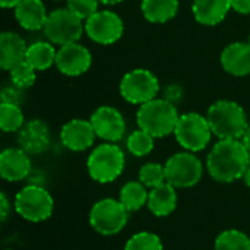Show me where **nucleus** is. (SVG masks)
<instances>
[{
    "label": "nucleus",
    "mask_w": 250,
    "mask_h": 250,
    "mask_svg": "<svg viewBox=\"0 0 250 250\" xmlns=\"http://www.w3.org/2000/svg\"><path fill=\"white\" fill-rule=\"evenodd\" d=\"M125 250H164L161 239L149 231H141L133 234L127 243L125 245Z\"/></svg>",
    "instance_id": "c756f323"
},
{
    "label": "nucleus",
    "mask_w": 250,
    "mask_h": 250,
    "mask_svg": "<svg viewBox=\"0 0 250 250\" xmlns=\"http://www.w3.org/2000/svg\"><path fill=\"white\" fill-rule=\"evenodd\" d=\"M127 221L129 211L117 199H101L89 211L91 227L103 236H114L120 233L126 227Z\"/></svg>",
    "instance_id": "6e6552de"
},
{
    "label": "nucleus",
    "mask_w": 250,
    "mask_h": 250,
    "mask_svg": "<svg viewBox=\"0 0 250 250\" xmlns=\"http://www.w3.org/2000/svg\"><path fill=\"white\" fill-rule=\"evenodd\" d=\"M92 64L91 51L79 44L72 42L62 45L56 54V67L66 76H81L89 70Z\"/></svg>",
    "instance_id": "ddd939ff"
},
{
    "label": "nucleus",
    "mask_w": 250,
    "mask_h": 250,
    "mask_svg": "<svg viewBox=\"0 0 250 250\" xmlns=\"http://www.w3.org/2000/svg\"><path fill=\"white\" fill-rule=\"evenodd\" d=\"M21 148H6L0 154V176L6 182H21L31 171V160Z\"/></svg>",
    "instance_id": "dca6fc26"
},
{
    "label": "nucleus",
    "mask_w": 250,
    "mask_h": 250,
    "mask_svg": "<svg viewBox=\"0 0 250 250\" xmlns=\"http://www.w3.org/2000/svg\"><path fill=\"white\" fill-rule=\"evenodd\" d=\"M183 97V89L180 85L177 83H171V85H167L166 89H164V100H167L168 103L171 104H177Z\"/></svg>",
    "instance_id": "473e14b6"
},
{
    "label": "nucleus",
    "mask_w": 250,
    "mask_h": 250,
    "mask_svg": "<svg viewBox=\"0 0 250 250\" xmlns=\"http://www.w3.org/2000/svg\"><path fill=\"white\" fill-rule=\"evenodd\" d=\"M125 31L122 18L108 9L95 12L85 21V32L91 41L101 45H110L117 42Z\"/></svg>",
    "instance_id": "9b49d317"
},
{
    "label": "nucleus",
    "mask_w": 250,
    "mask_h": 250,
    "mask_svg": "<svg viewBox=\"0 0 250 250\" xmlns=\"http://www.w3.org/2000/svg\"><path fill=\"white\" fill-rule=\"evenodd\" d=\"M250 166V152L240 139H220L207 158L209 176L218 183L243 179Z\"/></svg>",
    "instance_id": "f257e3e1"
},
{
    "label": "nucleus",
    "mask_w": 250,
    "mask_h": 250,
    "mask_svg": "<svg viewBox=\"0 0 250 250\" xmlns=\"http://www.w3.org/2000/svg\"><path fill=\"white\" fill-rule=\"evenodd\" d=\"M37 70L26 62H21L18 63L16 66H13L10 70H9V75H10V82L15 83L16 86L22 88V89H26V88H31L35 81H37Z\"/></svg>",
    "instance_id": "cd10ccee"
},
{
    "label": "nucleus",
    "mask_w": 250,
    "mask_h": 250,
    "mask_svg": "<svg viewBox=\"0 0 250 250\" xmlns=\"http://www.w3.org/2000/svg\"><path fill=\"white\" fill-rule=\"evenodd\" d=\"M66 3L67 7L83 21H86L95 12H98V4H100L98 0H66Z\"/></svg>",
    "instance_id": "7c9ffc66"
},
{
    "label": "nucleus",
    "mask_w": 250,
    "mask_h": 250,
    "mask_svg": "<svg viewBox=\"0 0 250 250\" xmlns=\"http://www.w3.org/2000/svg\"><path fill=\"white\" fill-rule=\"evenodd\" d=\"M231 9V0H193L192 13L198 23L215 26L221 23Z\"/></svg>",
    "instance_id": "6ab92c4d"
},
{
    "label": "nucleus",
    "mask_w": 250,
    "mask_h": 250,
    "mask_svg": "<svg viewBox=\"0 0 250 250\" xmlns=\"http://www.w3.org/2000/svg\"><path fill=\"white\" fill-rule=\"evenodd\" d=\"M0 98L1 103H7V104H15V105H21L25 100V94L23 89L16 86L15 83H7L1 88L0 92Z\"/></svg>",
    "instance_id": "2f4dec72"
},
{
    "label": "nucleus",
    "mask_w": 250,
    "mask_h": 250,
    "mask_svg": "<svg viewBox=\"0 0 250 250\" xmlns=\"http://www.w3.org/2000/svg\"><path fill=\"white\" fill-rule=\"evenodd\" d=\"M139 182L146 188H157L166 183V168L158 163H146L139 170Z\"/></svg>",
    "instance_id": "c85d7f7f"
},
{
    "label": "nucleus",
    "mask_w": 250,
    "mask_h": 250,
    "mask_svg": "<svg viewBox=\"0 0 250 250\" xmlns=\"http://www.w3.org/2000/svg\"><path fill=\"white\" fill-rule=\"evenodd\" d=\"M243 180H245L246 186H248V188H250V166H249V168L246 170L245 176H243Z\"/></svg>",
    "instance_id": "58836bf2"
},
{
    "label": "nucleus",
    "mask_w": 250,
    "mask_h": 250,
    "mask_svg": "<svg viewBox=\"0 0 250 250\" xmlns=\"http://www.w3.org/2000/svg\"><path fill=\"white\" fill-rule=\"evenodd\" d=\"M212 135L218 139H242L248 125V116L243 107L230 100L215 101L207 113Z\"/></svg>",
    "instance_id": "f03ea898"
},
{
    "label": "nucleus",
    "mask_w": 250,
    "mask_h": 250,
    "mask_svg": "<svg viewBox=\"0 0 250 250\" xmlns=\"http://www.w3.org/2000/svg\"><path fill=\"white\" fill-rule=\"evenodd\" d=\"M97 133L92 127L91 120L73 119L63 125L60 132L62 144L75 152H82L94 145Z\"/></svg>",
    "instance_id": "4468645a"
},
{
    "label": "nucleus",
    "mask_w": 250,
    "mask_h": 250,
    "mask_svg": "<svg viewBox=\"0 0 250 250\" xmlns=\"http://www.w3.org/2000/svg\"><path fill=\"white\" fill-rule=\"evenodd\" d=\"M15 18L23 29L38 31L44 28L48 13L42 0H22L15 7Z\"/></svg>",
    "instance_id": "aec40b11"
},
{
    "label": "nucleus",
    "mask_w": 250,
    "mask_h": 250,
    "mask_svg": "<svg viewBox=\"0 0 250 250\" xmlns=\"http://www.w3.org/2000/svg\"><path fill=\"white\" fill-rule=\"evenodd\" d=\"M22 0H0V4L3 9H15Z\"/></svg>",
    "instance_id": "c9c22d12"
},
{
    "label": "nucleus",
    "mask_w": 250,
    "mask_h": 250,
    "mask_svg": "<svg viewBox=\"0 0 250 250\" xmlns=\"http://www.w3.org/2000/svg\"><path fill=\"white\" fill-rule=\"evenodd\" d=\"M86 168L94 182L111 183L125 168V152L120 146L111 142H105L94 148L86 161Z\"/></svg>",
    "instance_id": "20e7f679"
},
{
    "label": "nucleus",
    "mask_w": 250,
    "mask_h": 250,
    "mask_svg": "<svg viewBox=\"0 0 250 250\" xmlns=\"http://www.w3.org/2000/svg\"><path fill=\"white\" fill-rule=\"evenodd\" d=\"M249 44H250V35H249Z\"/></svg>",
    "instance_id": "ea45409f"
},
{
    "label": "nucleus",
    "mask_w": 250,
    "mask_h": 250,
    "mask_svg": "<svg viewBox=\"0 0 250 250\" xmlns=\"http://www.w3.org/2000/svg\"><path fill=\"white\" fill-rule=\"evenodd\" d=\"M141 10L151 23H166L179 12V0H142Z\"/></svg>",
    "instance_id": "4be33fe9"
},
{
    "label": "nucleus",
    "mask_w": 250,
    "mask_h": 250,
    "mask_svg": "<svg viewBox=\"0 0 250 250\" xmlns=\"http://www.w3.org/2000/svg\"><path fill=\"white\" fill-rule=\"evenodd\" d=\"M154 136H151L148 132L138 129L132 132L126 141L127 149L135 157H145L152 152L154 149Z\"/></svg>",
    "instance_id": "bb28decb"
},
{
    "label": "nucleus",
    "mask_w": 250,
    "mask_h": 250,
    "mask_svg": "<svg viewBox=\"0 0 250 250\" xmlns=\"http://www.w3.org/2000/svg\"><path fill=\"white\" fill-rule=\"evenodd\" d=\"M69 7H60L48 13L47 22L42 28L44 35L51 44L66 45L78 42L85 32V23Z\"/></svg>",
    "instance_id": "39448f33"
},
{
    "label": "nucleus",
    "mask_w": 250,
    "mask_h": 250,
    "mask_svg": "<svg viewBox=\"0 0 250 250\" xmlns=\"http://www.w3.org/2000/svg\"><path fill=\"white\" fill-rule=\"evenodd\" d=\"M101 4H107V6H111V4H117V3H120V1H123V0H98Z\"/></svg>",
    "instance_id": "4c0bfd02"
},
{
    "label": "nucleus",
    "mask_w": 250,
    "mask_h": 250,
    "mask_svg": "<svg viewBox=\"0 0 250 250\" xmlns=\"http://www.w3.org/2000/svg\"><path fill=\"white\" fill-rule=\"evenodd\" d=\"M28 45L23 37L13 31H4L0 35V67L10 70L26 57Z\"/></svg>",
    "instance_id": "a211bd4d"
},
{
    "label": "nucleus",
    "mask_w": 250,
    "mask_h": 250,
    "mask_svg": "<svg viewBox=\"0 0 250 250\" xmlns=\"http://www.w3.org/2000/svg\"><path fill=\"white\" fill-rule=\"evenodd\" d=\"M148 209L155 217H167L177 207V193L176 188L170 183H163L151 189L148 196Z\"/></svg>",
    "instance_id": "412c9836"
},
{
    "label": "nucleus",
    "mask_w": 250,
    "mask_h": 250,
    "mask_svg": "<svg viewBox=\"0 0 250 250\" xmlns=\"http://www.w3.org/2000/svg\"><path fill=\"white\" fill-rule=\"evenodd\" d=\"M18 145L26 154H42L50 146L48 126L38 119L25 122V125L18 132Z\"/></svg>",
    "instance_id": "2eb2a0df"
},
{
    "label": "nucleus",
    "mask_w": 250,
    "mask_h": 250,
    "mask_svg": "<svg viewBox=\"0 0 250 250\" xmlns=\"http://www.w3.org/2000/svg\"><path fill=\"white\" fill-rule=\"evenodd\" d=\"M54 1H59V0H54Z\"/></svg>",
    "instance_id": "a19ab883"
},
{
    "label": "nucleus",
    "mask_w": 250,
    "mask_h": 250,
    "mask_svg": "<svg viewBox=\"0 0 250 250\" xmlns=\"http://www.w3.org/2000/svg\"><path fill=\"white\" fill-rule=\"evenodd\" d=\"M242 142H243V145L246 146V149L250 152V126L246 129V132H245V135L242 136V139H240Z\"/></svg>",
    "instance_id": "e433bc0d"
},
{
    "label": "nucleus",
    "mask_w": 250,
    "mask_h": 250,
    "mask_svg": "<svg viewBox=\"0 0 250 250\" xmlns=\"http://www.w3.org/2000/svg\"><path fill=\"white\" fill-rule=\"evenodd\" d=\"M9 211H10L9 199L6 196V193H1L0 195V215H1V221H6V218L9 215Z\"/></svg>",
    "instance_id": "f704fd0d"
},
{
    "label": "nucleus",
    "mask_w": 250,
    "mask_h": 250,
    "mask_svg": "<svg viewBox=\"0 0 250 250\" xmlns=\"http://www.w3.org/2000/svg\"><path fill=\"white\" fill-rule=\"evenodd\" d=\"M23 125L25 119L21 105L7 103L0 104V127L3 132H19Z\"/></svg>",
    "instance_id": "a878e982"
},
{
    "label": "nucleus",
    "mask_w": 250,
    "mask_h": 250,
    "mask_svg": "<svg viewBox=\"0 0 250 250\" xmlns=\"http://www.w3.org/2000/svg\"><path fill=\"white\" fill-rule=\"evenodd\" d=\"M231 9L240 15H250V0H231Z\"/></svg>",
    "instance_id": "72a5a7b5"
},
{
    "label": "nucleus",
    "mask_w": 250,
    "mask_h": 250,
    "mask_svg": "<svg viewBox=\"0 0 250 250\" xmlns=\"http://www.w3.org/2000/svg\"><path fill=\"white\" fill-rule=\"evenodd\" d=\"M166 180L174 188L186 189L199 183L204 167L201 160L189 151L171 155L164 164Z\"/></svg>",
    "instance_id": "9d476101"
},
{
    "label": "nucleus",
    "mask_w": 250,
    "mask_h": 250,
    "mask_svg": "<svg viewBox=\"0 0 250 250\" xmlns=\"http://www.w3.org/2000/svg\"><path fill=\"white\" fill-rule=\"evenodd\" d=\"M56 54L57 50L50 41H37L28 45L25 60L35 70H47L53 64H56Z\"/></svg>",
    "instance_id": "5701e85b"
},
{
    "label": "nucleus",
    "mask_w": 250,
    "mask_h": 250,
    "mask_svg": "<svg viewBox=\"0 0 250 250\" xmlns=\"http://www.w3.org/2000/svg\"><path fill=\"white\" fill-rule=\"evenodd\" d=\"M120 95L125 101L135 105H142L160 92L158 78L148 69H133L127 72L120 81Z\"/></svg>",
    "instance_id": "1a4fd4ad"
},
{
    "label": "nucleus",
    "mask_w": 250,
    "mask_h": 250,
    "mask_svg": "<svg viewBox=\"0 0 250 250\" xmlns=\"http://www.w3.org/2000/svg\"><path fill=\"white\" fill-rule=\"evenodd\" d=\"M6 250H12V249H6Z\"/></svg>",
    "instance_id": "79ce46f5"
},
{
    "label": "nucleus",
    "mask_w": 250,
    "mask_h": 250,
    "mask_svg": "<svg viewBox=\"0 0 250 250\" xmlns=\"http://www.w3.org/2000/svg\"><path fill=\"white\" fill-rule=\"evenodd\" d=\"M223 69L237 78L250 75V44L236 41L229 44L220 57Z\"/></svg>",
    "instance_id": "f3484780"
},
{
    "label": "nucleus",
    "mask_w": 250,
    "mask_h": 250,
    "mask_svg": "<svg viewBox=\"0 0 250 250\" xmlns=\"http://www.w3.org/2000/svg\"><path fill=\"white\" fill-rule=\"evenodd\" d=\"M146 186L141 182H127L120 190V202L127 208L129 212L141 209L148 204L149 193L145 189Z\"/></svg>",
    "instance_id": "b1692460"
},
{
    "label": "nucleus",
    "mask_w": 250,
    "mask_h": 250,
    "mask_svg": "<svg viewBox=\"0 0 250 250\" xmlns=\"http://www.w3.org/2000/svg\"><path fill=\"white\" fill-rule=\"evenodd\" d=\"M179 111L174 104L164 98H154L142 105L136 113L139 129L148 132L154 138H164L174 133L179 122Z\"/></svg>",
    "instance_id": "7ed1b4c3"
},
{
    "label": "nucleus",
    "mask_w": 250,
    "mask_h": 250,
    "mask_svg": "<svg viewBox=\"0 0 250 250\" xmlns=\"http://www.w3.org/2000/svg\"><path fill=\"white\" fill-rule=\"evenodd\" d=\"M54 201L47 189L38 185L22 188L15 196V209L26 221L41 223L51 217Z\"/></svg>",
    "instance_id": "423d86ee"
},
{
    "label": "nucleus",
    "mask_w": 250,
    "mask_h": 250,
    "mask_svg": "<svg viewBox=\"0 0 250 250\" xmlns=\"http://www.w3.org/2000/svg\"><path fill=\"white\" fill-rule=\"evenodd\" d=\"M174 136L183 149L189 152H199L204 151L211 142L212 130L207 116L192 111L179 117Z\"/></svg>",
    "instance_id": "0eeeda50"
},
{
    "label": "nucleus",
    "mask_w": 250,
    "mask_h": 250,
    "mask_svg": "<svg viewBox=\"0 0 250 250\" xmlns=\"http://www.w3.org/2000/svg\"><path fill=\"white\" fill-rule=\"evenodd\" d=\"M215 250H250L249 236L237 229L226 230L215 239Z\"/></svg>",
    "instance_id": "393cba45"
},
{
    "label": "nucleus",
    "mask_w": 250,
    "mask_h": 250,
    "mask_svg": "<svg viewBox=\"0 0 250 250\" xmlns=\"http://www.w3.org/2000/svg\"><path fill=\"white\" fill-rule=\"evenodd\" d=\"M92 127L97 136L105 142H119L126 132V122L123 114L111 107V105H101L98 107L91 116Z\"/></svg>",
    "instance_id": "f8f14e48"
}]
</instances>
